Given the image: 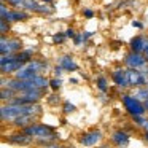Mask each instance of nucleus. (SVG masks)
Segmentation results:
<instances>
[{
	"label": "nucleus",
	"instance_id": "obj_8",
	"mask_svg": "<svg viewBox=\"0 0 148 148\" xmlns=\"http://www.w3.org/2000/svg\"><path fill=\"white\" fill-rule=\"evenodd\" d=\"M35 121V116H34V113H26V115H21L19 118H16L13 121V124L16 126V127H27V126H30V123Z\"/></svg>",
	"mask_w": 148,
	"mask_h": 148
},
{
	"label": "nucleus",
	"instance_id": "obj_5",
	"mask_svg": "<svg viewBox=\"0 0 148 148\" xmlns=\"http://www.w3.org/2000/svg\"><path fill=\"white\" fill-rule=\"evenodd\" d=\"M148 59L145 58V54H142V53H135V51H131L127 56H126V65L131 69H140L143 67L145 64H147Z\"/></svg>",
	"mask_w": 148,
	"mask_h": 148
},
{
	"label": "nucleus",
	"instance_id": "obj_34",
	"mask_svg": "<svg viewBox=\"0 0 148 148\" xmlns=\"http://www.w3.org/2000/svg\"><path fill=\"white\" fill-rule=\"evenodd\" d=\"M147 73H148V69H147Z\"/></svg>",
	"mask_w": 148,
	"mask_h": 148
},
{
	"label": "nucleus",
	"instance_id": "obj_2",
	"mask_svg": "<svg viewBox=\"0 0 148 148\" xmlns=\"http://www.w3.org/2000/svg\"><path fill=\"white\" fill-rule=\"evenodd\" d=\"M123 103H124L126 110L131 113L132 116L134 115H143L147 112L145 108V103H142L138 100V97H132V96H123Z\"/></svg>",
	"mask_w": 148,
	"mask_h": 148
},
{
	"label": "nucleus",
	"instance_id": "obj_1",
	"mask_svg": "<svg viewBox=\"0 0 148 148\" xmlns=\"http://www.w3.org/2000/svg\"><path fill=\"white\" fill-rule=\"evenodd\" d=\"M26 134H29L30 137H35V138H40V140H43V138H56L54 135V131H53L49 126H43V124H30L27 126V127L23 129Z\"/></svg>",
	"mask_w": 148,
	"mask_h": 148
},
{
	"label": "nucleus",
	"instance_id": "obj_13",
	"mask_svg": "<svg viewBox=\"0 0 148 148\" xmlns=\"http://www.w3.org/2000/svg\"><path fill=\"white\" fill-rule=\"evenodd\" d=\"M37 75V70H34V69L30 67H23L21 70H18L16 73V78H21V80H30V78H34Z\"/></svg>",
	"mask_w": 148,
	"mask_h": 148
},
{
	"label": "nucleus",
	"instance_id": "obj_4",
	"mask_svg": "<svg viewBox=\"0 0 148 148\" xmlns=\"http://www.w3.org/2000/svg\"><path fill=\"white\" fill-rule=\"evenodd\" d=\"M126 73H127L129 86H143V84H147L148 73H142V72H138V69H131V67L126 70Z\"/></svg>",
	"mask_w": 148,
	"mask_h": 148
},
{
	"label": "nucleus",
	"instance_id": "obj_32",
	"mask_svg": "<svg viewBox=\"0 0 148 148\" xmlns=\"http://www.w3.org/2000/svg\"><path fill=\"white\" fill-rule=\"evenodd\" d=\"M143 127H145V129H147V131H148V121L145 123V126H143Z\"/></svg>",
	"mask_w": 148,
	"mask_h": 148
},
{
	"label": "nucleus",
	"instance_id": "obj_10",
	"mask_svg": "<svg viewBox=\"0 0 148 148\" xmlns=\"http://www.w3.org/2000/svg\"><path fill=\"white\" fill-rule=\"evenodd\" d=\"M30 138L32 137L23 131V132H18V134H11L10 142L11 143H18V145H27V143H30Z\"/></svg>",
	"mask_w": 148,
	"mask_h": 148
},
{
	"label": "nucleus",
	"instance_id": "obj_9",
	"mask_svg": "<svg viewBox=\"0 0 148 148\" xmlns=\"http://www.w3.org/2000/svg\"><path fill=\"white\" fill-rule=\"evenodd\" d=\"M113 80L118 86H129V81H127V73L126 70H121V69H116L115 72L112 73Z\"/></svg>",
	"mask_w": 148,
	"mask_h": 148
},
{
	"label": "nucleus",
	"instance_id": "obj_24",
	"mask_svg": "<svg viewBox=\"0 0 148 148\" xmlns=\"http://www.w3.org/2000/svg\"><path fill=\"white\" fill-rule=\"evenodd\" d=\"M0 13H2V18H5L8 14V10H7V7H5V3H2V7H0Z\"/></svg>",
	"mask_w": 148,
	"mask_h": 148
},
{
	"label": "nucleus",
	"instance_id": "obj_12",
	"mask_svg": "<svg viewBox=\"0 0 148 148\" xmlns=\"http://www.w3.org/2000/svg\"><path fill=\"white\" fill-rule=\"evenodd\" d=\"M112 140H113V143H116L118 147H123V145H127L129 143V135L126 134V132L116 131L115 134L112 135Z\"/></svg>",
	"mask_w": 148,
	"mask_h": 148
},
{
	"label": "nucleus",
	"instance_id": "obj_33",
	"mask_svg": "<svg viewBox=\"0 0 148 148\" xmlns=\"http://www.w3.org/2000/svg\"><path fill=\"white\" fill-rule=\"evenodd\" d=\"M145 138H147V140H148V131L145 132Z\"/></svg>",
	"mask_w": 148,
	"mask_h": 148
},
{
	"label": "nucleus",
	"instance_id": "obj_20",
	"mask_svg": "<svg viewBox=\"0 0 148 148\" xmlns=\"http://www.w3.org/2000/svg\"><path fill=\"white\" fill-rule=\"evenodd\" d=\"M135 97H138V99H145V100H147V99H148V88H143V89L137 91V92H135Z\"/></svg>",
	"mask_w": 148,
	"mask_h": 148
},
{
	"label": "nucleus",
	"instance_id": "obj_17",
	"mask_svg": "<svg viewBox=\"0 0 148 148\" xmlns=\"http://www.w3.org/2000/svg\"><path fill=\"white\" fill-rule=\"evenodd\" d=\"M14 92H16V91H14L13 88H8V91H7V88L3 86V89H2V99H3V100H7V99H13Z\"/></svg>",
	"mask_w": 148,
	"mask_h": 148
},
{
	"label": "nucleus",
	"instance_id": "obj_16",
	"mask_svg": "<svg viewBox=\"0 0 148 148\" xmlns=\"http://www.w3.org/2000/svg\"><path fill=\"white\" fill-rule=\"evenodd\" d=\"M30 56H32V53H30V51H18L16 53V59H18V61H23V62L32 61Z\"/></svg>",
	"mask_w": 148,
	"mask_h": 148
},
{
	"label": "nucleus",
	"instance_id": "obj_28",
	"mask_svg": "<svg viewBox=\"0 0 148 148\" xmlns=\"http://www.w3.org/2000/svg\"><path fill=\"white\" fill-rule=\"evenodd\" d=\"M67 37H75V32H73L72 29H69V30H67Z\"/></svg>",
	"mask_w": 148,
	"mask_h": 148
},
{
	"label": "nucleus",
	"instance_id": "obj_14",
	"mask_svg": "<svg viewBox=\"0 0 148 148\" xmlns=\"http://www.w3.org/2000/svg\"><path fill=\"white\" fill-rule=\"evenodd\" d=\"M29 18V14L24 13V11H8V14L5 18H2V19H7V21H24Z\"/></svg>",
	"mask_w": 148,
	"mask_h": 148
},
{
	"label": "nucleus",
	"instance_id": "obj_21",
	"mask_svg": "<svg viewBox=\"0 0 148 148\" xmlns=\"http://www.w3.org/2000/svg\"><path fill=\"white\" fill-rule=\"evenodd\" d=\"M3 2H8L10 5L16 8H24V0H3Z\"/></svg>",
	"mask_w": 148,
	"mask_h": 148
},
{
	"label": "nucleus",
	"instance_id": "obj_22",
	"mask_svg": "<svg viewBox=\"0 0 148 148\" xmlns=\"http://www.w3.org/2000/svg\"><path fill=\"white\" fill-rule=\"evenodd\" d=\"M134 121L137 123L138 126H145V119H143V115H134Z\"/></svg>",
	"mask_w": 148,
	"mask_h": 148
},
{
	"label": "nucleus",
	"instance_id": "obj_23",
	"mask_svg": "<svg viewBox=\"0 0 148 148\" xmlns=\"http://www.w3.org/2000/svg\"><path fill=\"white\" fill-rule=\"evenodd\" d=\"M10 29L7 24V19H2V35H7V30Z\"/></svg>",
	"mask_w": 148,
	"mask_h": 148
},
{
	"label": "nucleus",
	"instance_id": "obj_30",
	"mask_svg": "<svg viewBox=\"0 0 148 148\" xmlns=\"http://www.w3.org/2000/svg\"><path fill=\"white\" fill-rule=\"evenodd\" d=\"M84 14H86L88 18H91V16H92V11H89V10H88V11H84Z\"/></svg>",
	"mask_w": 148,
	"mask_h": 148
},
{
	"label": "nucleus",
	"instance_id": "obj_31",
	"mask_svg": "<svg viewBox=\"0 0 148 148\" xmlns=\"http://www.w3.org/2000/svg\"><path fill=\"white\" fill-rule=\"evenodd\" d=\"M145 108H147V110H148V99H147V100H145Z\"/></svg>",
	"mask_w": 148,
	"mask_h": 148
},
{
	"label": "nucleus",
	"instance_id": "obj_7",
	"mask_svg": "<svg viewBox=\"0 0 148 148\" xmlns=\"http://www.w3.org/2000/svg\"><path fill=\"white\" fill-rule=\"evenodd\" d=\"M24 64H26V62L18 61V59H14V61H10V62H7V64H2V73L7 75V73H13V72H18V70H21V69L24 67Z\"/></svg>",
	"mask_w": 148,
	"mask_h": 148
},
{
	"label": "nucleus",
	"instance_id": "obj_15",
	"mask_svg": "<svg viewBox=\"0 0 148 148\" xmlns=\"http://www.w3.org/2000/svg\"><path fill=\"white\" fill-rule=\"evenodd\" d=\"M59 65H62V67L67 69V70H77V64H75L70 58H62L61 61H59Z\"/></svg>",
	"mask_w": 148,
	"mask_h": 148
},
{
	"label": "nucleus",
	"instance_id": "obj_25",
	"mask_svg": "<svg viewBox=\"0 0 148 148\" xmlns=\"http://www.w3.org/2000/svg\"><path fill=\"white\" fill-rule=\"evenodd\" d=\"M59 86H61V80H53L51 81V88H53V89H58Z\"/></svg>",
	"mask_w": 148,
	"mask_h": 148
},
{
	"label": "nucleus",
	"instance_id": "obj_27",
	"mask_svg": "<svg viewBox=\"0 0 148 148\" xmlns=\"http://www.w3.org/2000/svg\"><path fill=\"white\" fill-rule=\"evenodd\" d=\"M143 54H145V58L148 59V38H147V45H145V49H143Z\"/></svg>",
	"mask_w": 148,
	"mask_h": 148
},
{
	"label": "nucleus",
	"instance_id": "obj_6",
	"mask_svg": "<svg viewBox=\"0 0 148 148\" xmlns=\"http://www.w3.org/2000/svg\"><path fill=\"white\" fill-rule=\"evenodd\" d=\"M100 140H102V132L100 131H91L80 138V143L84 145V147H91V145H97Z\"/></svg>",
	"mask_w": 148,
	"mask_h": 148
},
{
	"label": "nucleus",
	"instance_id": "obj_26",
	"mask_svg": "<svg viewBox=\"0 0 148 148\" xmlns=\"http://www.w3.org/2000/svg\"><path fill=\"white\" fill-rule=\"evenodd\" d=\"M73 110H75L73 105H70V103H65V113H70V112H73Z\"/></svg>",
	"mask_w": 148,
	"mask_h": 148
},
{
	"label": "nucleus",
	"instance_id": "obj_3",
	"mask_svg": "<svg viewBox=\"0 0 148 148\" xmlns=\"http://www.w3.org/2000/svg\"><path fill=\"white\" fill-rule=\"evenodd\" d=\"M21 40L18 38H7V35H2V46L0 51L2 54H13V53L21 51Z\"/></svg>",
	"mask_w": 148,
	"mask_h": 148
},
{
	"label": "nucleus",
	"instance_id": "obj_11",
	"mask_svg": "<svg viewBox=\"0 0 148 148\" xmlns=\"http://www.w3.org/2000/svg\"><path fill=\"white\" fill-rule=\"evenodd\" d=\"M145 45H147V38L145 37H135V38L131 40V51H135V53H143L145 49Z\"/></svg>",
	"mask_w": 148,
	"mask_h": 148
},
{
	"label": "nucleus",
	"instance_id": "obj_29",
	"mask_svg": "<svg viewBox=\"0 0 148 148\" xmlns=\"http://www.w3.org/2000/svg\"><path fill=\"white\" fill-rule=\"evenodd\" d=\"M62 38H64L62 35H56V37H54V40H56V42H62Z\"/></svg>",
	"mask_w": 148,
	"mask_h": 148
},
{
	"label": "nucleus",
	"instance_id": "obj_18",
	"mask_svg": "<svg viewBox=\"0 0 148 148\" xmlns=\"http://www.w3.org/2000/svg\"><path fill=\"white\" fill-rule=\"evenodd\" d=\"M24 8L30 10V11H37L38 10V3L34 2V0H24Z\"/></svg>",
	"mask_w": 148,
	"mask_h": 148
},
{
	"label": "nucleus",
	"instance_id": "obj_19",
	"mask_svg": "<svg viewBox=\"0 0 148 148\" xmlns=\"http://www.w3.org/2000/svg\"><path fill=\"white\" fill-rule=\"evenodd\" d=\"M97 88H99L100 91H107V89H108V86H107V80L103 77L97 78Z\"/></svg>",
	"mask_w": 148,
	"mask_h": 148
}]
</instances>
